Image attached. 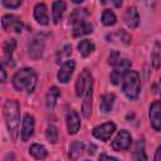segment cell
<instances>
[{
	"label": "cell",
	"mask_w": 161,
	"mask_h": 161,
	"mask_svg": "<svg viewBox=\"0 0 161 161\" xmlns=\"http://www.w3.org/2000/svg\"><path fill=\"white\" fill-rule=\"evenodd\" d=\"M122 43H125V44H130L131 43V35L127 33V31H125V30H118L116 34H114Z\"/></svg>",
	"instance_id": "f1b7e54d"
},
{
	"label": "cell",
	"mask_w": 161,
	"mask_h": 161,
	"mask_svg": "<svg viewBox=\"0 0 161 161\" xmlns=\"http://www.w3.org/2000/svg\"><path fill=\"white\" fill-rule=\"evenodd\" d=\"M84 151V143L80 142V141H74L70 146H69V152H68V156L72 161L77 160Z\"/></svg>",
	"instance_id": "603a6c76"
},
{
	"label": "cell",
	"mask_w": 161,
	"mask_h": 161,
	"mask_svg": "<svg viewBox=\"0 0 161 161\" xmlns=\"http://www.w3.org/2000/svg\"><path fill=\"white\" fill-rule=\"evenodd\" d=\"M113 4H114L116 6H121V5H122V3H119V1H113Z\"/></svg>",
	"instance_id": "f35d334b"
},
{
	"label": "cell",
	"mask_w": 161,
	"mask_h": 161,
	"mask_svg": "<svg viewBox=\"0 0 161 161\" xmlns=\"http://www.w3.org/2000/svg\"><path fill=\"white\" fill-rule=\"evenodd\" d=\"M93 31V26L88 21H80L73 25V36H80L86 34H91Z\"/></svg>",
	"instance_id": "d6986e66"
},
{
	"label": "cell",
	"mask_w": 161,
	"mask_h": 161,
	"mask_svg": "<svg viewBox=\"0 0 161 161\" xmlns=\"http://www.w3.org/2000/svg\"><path fill=\"white\" fill-rule=\"evenodd\" d=\"M92 106H93V88H91L86 93L83 103H82V113H83V116L86 118L91 117V114H92Z\"/></svg>",
	"instance_id": "e0dca14e"
},
{
	"label": "cell",
	"mask_w": 161,
	"mask_h": 161,
	"mask_svg": "<svg viewBox=\"0 0 161 161\" xmlns=\"http://www.w3.org/2000/svg\"><path fill=\"white\" fill-rule=\"evenodd\" d=\"M59 96H60L59 88H57V87L49 88V91H48V93H47V97H45V104H47V108H48V109L52 111V109L55 107V103H57Z\"/></svg>",
	"instance_id": "ffe728a7"
},
{
	"label": "cell",
	"mask_w": 161,
	"mask_h": 161,
	"mask_svg": "<svg viewBox=\"0 0 161 161\" xmlns=\"http://www.w3.org/2000/svg\"><path fill=\"white\" fill-rule=\"evenodd\" d=\"M114 101H116V96L113 93H106V94L101 96L99 97V109L103 113H108L112 109Z\"/></svg>",
	"instance_id": "2e32d148"
},
{
	"label": "cell",
	"mask_w": 161,
	"mask_h": 161,
	"mask_svg": "<svg viewBox=\"0 0 161 161\" xmlns=\"http://www.w3.org/2000/svg\"><path fill=\"white\" fill-rule=\"evenodd\" d=\"M15 48H16V40L13 39V38L6 39L3 43V52H4V55H5V60H11V55H13Z\"/></svg>",
	"instance_id": "d4e9b609"
},
{
	"label": "cell",
	"mask_w": 161,
	"mask_h": 161,
	"mask_svg": "<svg viewBox=\"0 0 161 161\" xmlns=\"http://www.w3.org/2000/svg\"><path fill=\"white\" fill-rule=\"evenodd\" d=\"M93 88V80H92V74L84 69L77 78V82H75V96L77 97H83L86 96V93Z\"/></svg>",
	"instance_id": "277c9868"
},
{
	"label": "cell",
	"mask_w": 161,
	"mask_h": 161,
	"mask_svg": "<svg viewBox=\"0 0 161 161\" xmlns=\"http://www.w3.org/2000/svg\"><path fill=\"white\" fill-rule=\"evenodd\" d=\"M160 54H158V50H157V44H156V48H155V50H153V53H152V63H153V67L155 68H158V65H160Z\"/></svg>",
	"instance_id": "d6a6232c"
},
{
	"label": "cell",
	"mask_w": 161,
	"mask_h": 161,
	"mask_svg": "<svg viewBox=\"0 0 161 161\" xmlns=\"http://www.w3.org/2000/svg\"><path fill=\"white\" fill-rule=\"evenodd\" d=\"M77 47H78V52H79V54H80L82 57H84V58L88 57L91 53H93L94 49H96L93 42L88 40V39H83V40H80V42L78 43Z\"/></svg>",
	"instance_id": "7402d4cb"
},
{
	"label": "cell",
	"mask_w": 161,
	"mask_h": 161,
	"mask_svg": "<svg viewBox=\"0 0 161 161\" xmlns=\"http://www.w3.org/2000/svg\"><path fill=\"white\" fill-rule=\"evenodd\" d=\"M132 145V136L128 131L121 130L112 141V148L114 151H126Z\"/></svg>",
	"instance_id": "52a82bcc"
},
{
	"label": "cell",
	"mask_w": 161,
	"mask_h": 161,
	"mask_svg": "<svg viewBox=\"0 0 161 161\" xmlns=\"http://www.w3.org/2000/svg\"><path fill=\"white\" fill-rule=\"evenodd\" d=\"M133 160L135 161H147V156L145 152V147H143V142L140 140L135 147L133 151Z\"/></svg>",
	"instance_id": "4316f807"
},
{
	"label": "cell",
	"mask_w": 161,
	"mask_h": 161,
	"mask_svg": "<svg viewBox=\"0 0 161 161\" xmlns=\"http://www.w3.org/2000/svg\"><path fill=\"white\" fill-rule=\"evenodd\" d=\"M29 153L35 158V160H44L48 156V151L47 148L40 145V143H33L29 147Z\"/></svg>",
	"instance_id": "44dd1931"
},
{
	"label": "cell",
	"mask_w": 161,
	"mask_h": 161,
	"mask_svg": "<svg viewBox=\"0 0 161 161\" xmlns=\"http://www.w3.org/2000/svg\"><path fill=\"white\" fill-rule=\"evenodd\" d=\"M45 137L50 143H57L59 133H58V128L55 126H49L45 131Z\"/></svg>",
	"instance_id": "83f0119b"
},
{
	"label": "cell",
	"mask_w": 161,
	"mask_h": 161,
	"mask_svg": "<svg viewBox=\"0 0 161 161\" xmlns=\"http://www.w3.org/2000/svg\"><path fill=\"white\" fill-rule=\"evenodd\" d=\"M131 69V60L128 59H121L114 67H113V70L109 75V79H111V83L117 86L119 84V82H122L123 77L126 75V73Z\"/></svg>",
	"instance_id": "5b68a950"
},
{
	"label": "cell",
	"mask_w": 161,
	"mask_h": 161,
	"mask_svg": "<svg viewBox=\"0 0 161 161\" xmlns=\"http://www.w3.org/2000/svg\"><path fill=\"white\" fill-rule=\"evenodd\" d=\"M21 0H10V1H8V0H3L1 1V4L5 6V8H9V9H16V8H19L20 5H21Z\"/></svg>",
	"instance_id": "1f68e13d"
},
{
	"label": "cell",
	"mask_w": 161,
	"mask_h": 161,
	"mask_svg": "<svg viewBox=\"0 0 161 161\" xmlns=\"http://www.w3.org/2000/svg\"><path fill=\"white\" fill-rule=\"evenodd\" d=\"M1 28L3 30L8 31V30H14L15 33H21L23 30V23L21 20L15 16V15H11V14H6L1 18Z\"/></svg>",
	"instance_id": "30bf717a"
},
{
	"label": "cell",
	"mask_w": 161,
	"mask_h": 161,
	"mask_svg": "<svg viewBox=\"0 0 161 161\" xmlns=\"http://www.w3.org/2000/svg\"><path fill=\"white\" fill-rule=\"evenodd\" d=\"M75 4H79V3H83V0H74Z\"/></svg>",
	"instance_id": "ab89813d"
},
{
	"label": "cell",
	"mask_w": 161,
	"mask_h": 161,
	"mask_svg": "<svg viewBox=\"0 0 161 161\" xmlns=\"http://www.w3.org/2000/svg\"><path fill=\"white\" fill-rule=\"evenodd\" d=\"M148 117L155 131H161V101H155L150 106Z\"/></svg>",
	"instance_id": "9c48e42d"
},
{
	"label": "cell",
	"mask_w": 161,
	"mask_h": 161,
	"mask_svg": "<svg viewBox=\"0 0 161 161\" xmlns=\"http://www.w3.org/2000/svg\"><path fill=\"white\" fill-rule=\"evenodd\" d=\"M3 114L6 123V127L9 130L10 136L13 140L18 138V131H19V123H20V108L19 103L15 99H6L3 106Z\"/></svg>",
	"instance_id": "6da1fadb"
},
{
	"label": "cell",
	"mask_w": 161,
	"mask_h": 161,
	"mask_svg": "<svg viewBox=\"0 0 161 161\" xmlns=\"http://www.w3.org/2000/svg\"><path fill=\"white\" fill-rule=\"evenodd\" d=\"M88 15H89V13H88V10H87V9H84V8L75 9V10L70 14L69 20H70V23L74 25V24L80 23V21H86V19L88 18Z\"/></svg>",
	"instance_id": "cb8c5ba5"
},
{
	"label": "cell",
	"mask_w": 161,
	"mask_h": 161,
	"mask_svg": "<svg viewBox=\"0 0 161 161\" xmlns=\"http://www.w3.org/2000/svg\"><path fill=\"white\" fill-rule=\"evenodd\" d=\"M13 87L18 92H26L28 94L33 93L36 83H38V75L31 68H23L18 70L11 79Z\"/></svg>",
	"instance_id": "7a4b0ae2"
},
{
	"label": "cell",
	"mask_w": 161,
	"mask_h": 161,
	"mask_svg": "<svg viewBox=\"0 0 161 161\" xmlns=\"http://www.w3.org/2000/svg\"><path fill=\"white\" fill-rule=\"evenodd\" d=\"M72 54V45L70 44H65L62 49H60V52L58 53V63H60V59L63 58V57H68V55H70Z\"/></svg>",
	"instance_id": "4dcf8cb0"
},
{
	"label": "cell",
	"mask_w": 161,
	"mask_h": 161,
	"mask_svg": "<svg viewBox=\"0 0 161 161\" xmlns=\"http://www.w3.org/2000/svg\"><path fill=\"white\" fill-rule=\"evenodd\" d=\"M119 60H121L119 53L117 50H111V53L108 54V64H111L112 67H114Z\"/></svg>",
	"instance_id": "f546056e"
},
{
	"label": "cell",
	"mask_w": 161,
	"mask_h": 161,
	"mask_svg": "<svg viewBox=\"0 0 161 161\" xmlns=\"http://www.w3.org/2000/svg\"><path fill=\"white\" fill-rule=\"evenodd\" d=\"M65 122H67V128H68V133L69 135H75L79 128H80V118L78 116V113L75 111H69L67 113L65 117Z\"/></svg>",
	"instance_id": "4fadbf2b"
},
{
	"label": "cell",
	"mask_w": 161,
	"mask_h": 161,
	"mask_svg": "<svg viewBox=\"0 0 161 161\" xmlns=\"http://www.w3.org/2000/svg\"><path fill=\"white\" fill-rule=\"evenodd\" d=\"M86 161H89V160H86Z\"/></svg>",
	"instance_id": "60d3db41"
},
{
	"label": "cell",
	"mask_w": 161,
	"mask_h": 161,
	"mask_svg": "<svg viewBox=\"0 0 161 161\" xmlns=\"http://www.w3.org/2000/svg\"><path fill=\"white\" fill-rule=\"evenodd\" d=\"M0 72H1V82H5V80H6V72H5V68H4V65L1 67Z\"/></svg>",
	"instance_id": "d590c367"
},
{
	"label": "cell",
	"mask_w": 161,
	"mask_h": 161,
	"mask_svg": "<svg viewBox=\"0 0 161 161\" xmlns=\"http://www.w3.org/2000/svg\"><path fill=\"white\" fill-rule=\"evenodd\" d=\"M158 93H160V98H161V78H160V82H158Z\"/></svg>",
	"instance_id": "74e56055"
},
{
	"label": "cell",
	"mask_w": 161,
	"mask_h": 161,
	"mask_svg": "<svg viewBox=\"0 0 161 161\" xmlns=\"http://www.w3.org/2000/svg\"><path fill=\"white\" fill-rule=\"evenodd\" d=\"M98 161H118L116 157H111L106 153H101L99 157H98Z\"/></svg>",
	"instance_id": "836d02e7"
},
{
	"label": "cell",
	"mask_w": 161,
	"mask_h": 161,
	"mask_svg": "<svg viewBox=\"0 0 161 161\" xmlns=\"http://www.w3.org/2000/svg\"><path fill=\"white\" fill-rule=\"evenodd\" d=\"M34 128H35V119L31 114H25L23 117L21 121V130H20V136L23 141H28L33 133H34Z\"/></svg>",
	"instance_id": "8fae6325"
},
{
	"label": "cell",
	"mask_w": 161,
	"mask_h": 161,
	"mask_svg": "<svg viewBox=\"0 0 161 161\" xmlns=\"http://www.w3.org/2000/svg\"><path fill=\"white\" fill-rule=\"evenodd\" d=\"M74 69H75V62L72 60V59L65 60L60 65V68L58 70V74H57L58 80L60 83H68L70 77H72V74H73V72H74Z\"/></svg>",
	"instance_id": "7c38bea8"
},
{
	"label": "cell",
	"mask_w": 161,
	"mask_h": 161,
	"mask_svg": "<svg viewBox=\"0 0 161 161\" xmlns=\"http://www.w3.org/2000/svg\"><path fill=\"white\" fill-rule=\"evenodd\" d=\"M153 161H161V145L157 147V150H156V152H155Z\"/></svg>",
	"instance_id": "e575fe53"
},
{
	"label": "cell",
	"mask_w": 161,
	"mask_h": 161,
	"mask_svg": "<svg viewBox=\"0 0 161 161\" xmlns=\"http://www.w3.org/2000/svg\"><path fill=\"white\" fill-rule=\"evenodd\" d=\"M94 148H96V146H94V145H89V151H88V153L93 155V153H94Z\"/></svg>",
	"instance_id": "8d00e7d4"
},
{
	"label": "cell",
	"mask_w": 161,
	"mask_h": 161,
	"mask_svg": "<svg viewBox=\"0 0 161 161\" xmlns=\"http://www.w3.org/2000/svg\"><path fill=\"white\" fill-rule=\"evenodd\" d=\"M52 8H53V11H52V15H53V23L54 24H58L60 21V19L63 18V14L65 11V3L64 1H54L52 4Z\"/></svg>",
	"instance_id": "ac0fdd59"
},
{
	"label": "cell",
	"mask_w": 161,
	"mask_h": 161,
	"mask_svg": "<svg viewBox=\"0 0 161 161\" xmlns=\"http://www.w3.org/2000/svg\"><path fill=\"white\" fill-rule=\"evenodd\" d=\"M44 49H45V36L40 35V34L34 36L28 45V53H29L30 58L34 60L43 57Z\"/></svg>",
	"instance_id": "8992f818"
},
{
	"label": "cell",
	"mask_w": 161,
	"mask_h": 161,
	"mask_svg": "<svg viewBox=\"0 0 161 161\" xmlns=\"http://www.w3.org/2000/svg\"><path fill=\"white\" fill-rule=\"evenodd\" d=\"M116 131V125L113 122H104L97 127L93 128L92 133L96 138L101 140V141H108L111 138V136L113 135V132Z\"/></svg>",
	"instance_id": "ba28073f"
},
{
	"label": "cell",
	"mask_w": 161,
	"mask_h": 161,
	"mask_svg": "<svg viewBox=\"0 0 161 161\" xmlns=\"http://www.w3.org/2000/svg\"><path fill=\"white\" fill-rule=\"evenodd\" d=\"M34 19L40 25H47L49 23L48 9H47V5L44 3H38L34 6Z\"/></svg>",
	"instance_id": "9a60e30c"
},
{
	"label": "cell",
	"mask_w": 161,
	"mask_h": 161,
	"mask_svg": "<svg viewBox=\"0 0 161 161\" xmlns=\"http://www.w3.org/2000/svg\"><path fill=\"white\" fill-rule=\"evenodd\" d=\"M140 91H141L140 74L136 70H128L122 79V92L128 99L135 101L138 98Z\"/></svg>",
	"instance_id": "3957f363"
},
{
	"label": "cell",
	"mask_w": 161,
	"mask_h": 161,
	"mask_svg": "<svg viewBox=\"0 0 161 161\" xmlns=\"http://www.w3.org/2000/svg\"><path fill=\"white\" fill-rule=\"evenodd\" d=\"M101 21L103 25L106 26H111V25H114L116 21H117V16L116 14L109 10V9H104L103 13H102V16H101Z\"/></svg>",
	"instance_id": "484cf974"
},
{
	"label": "cell",
	"mask_w": 161,
	"mask_h": 161,
	"mask_svg": "<svg viewBox=\"0 0 161 161\" xmlns=\"http://www.w3.org/2000/svg\"><path fill=\"white\" fill-rule=\"evenodd\" d=\"M123 20L126 23V25L130 28V29H135L138 26V23H140V15H138V11L135 6H128L123 14Z\"/></svg>",
	"instance_id": "5bb4252c"
}]
</instances>
